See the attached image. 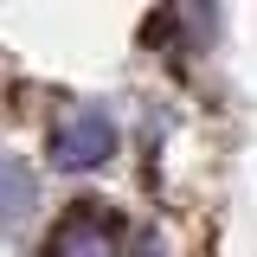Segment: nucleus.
<instances>
[{"instance_id": "f257e3e1", "label": "nucleus", "mask_w": 257, "mask_h": 257, "mask_svg": "<svg viewBox=\"0 0 257 257\" xmlns=\"http://www.w3.org/2000/svg\"><path fill=\"white\" fill-rule=\"evenodd\" d=\"M109 155H116V116H109V109H96V103L71 109V116L52 128V161H58V167H71V174L103 167Z\"/></svg>"}, {"instance_id": "f03ea898", "label": "nucleus", "mask_w": 257, "mask_h": 257, "mask_svg": "<svg viewBox=\"0 0 257 257\" xmlns=\"http://www.w3.org/2000/svg\"><path fill=\"white\" fill-rule=\"evenodd\" d=\"M45 257H116V219H103L96 206L64 212L58 231L45 238Z\"/></svg>"}, {"instance_id": "7ed1b4c3", "label": "nucleus", "mask_w": 257, "mask_h": 257, "mask_svg": "<svg viewBox=\"0 0 257 257\" xmlns=\"http://www.w3.org/2000/svg\"><path fill=\"white\" fill-rule=\"evenodd\" d=\"M32 167H20V161L13 155H0V219H20V212H26L32 206Z\"/></svg>"}]
</instances>
